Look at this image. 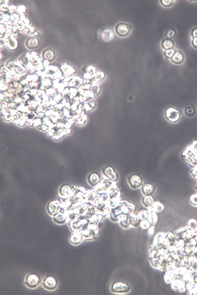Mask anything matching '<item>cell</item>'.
I'll return each instance as SVG.
<instances>
[{
	"instance_id": "cell-1",
	"label": "cell",
	"mask_w": 197,
	"mask_h": 295,
	"mask_svg": "<svg viewBox=\"0 0 197 295\" xmlns=\"http://www.w3.org/2000/svg\"><path fill=\"white\" fill-rule=\"evenodd\" d=\"M42 280L38 274L34 273L27 274L25 276V285L29 289H34L38 288L41 283Z\"/></svg>"
},
{
	"instance_id": "cell-2",
	"label": "cell",
	"mask_w": 197,
	"mask_h": 295,
	"mask_svg": "<svg viewBox=\"0 0 197 295\" xmlns=\"http://www.w3.org/2000/svg\"><path fill=\"white\" fill-rule=\"evenodd\" d=\"M41 285L46 290L53 291L55 290L58 287L57 280L54 276H47L42 280Z\"/></svg>"
},
{
	"instance_id": "cell-3",
	"label": "cell",
	"mask_w": 197,
	"mask_h": 295,
	"mask_svg": "<svg viewBox=\"0 0 197 295\" xmlns=\"http://www.w3.org/2000/svg\"><path fill=\"white\" fill-rule=\"evenodd\" d=\"M131 26L124 23H120L116 25L115 27L116 33L119 36L124 37L127 36L130 32Z\"/></svg>"
},
{
	"instance_id": "cell-4",
	"label": "cell",
	"mask_w": 197,
	"mask_h": 295,
	"mask_svg": "<svg viewBox=\"0 0 197 295\" xmlns=\"http://www.w3.org/2000/svg\"><path fill=\"white\" fill-rule=\"evenodd\" d=\"M83 240V231L80 230L73 232L69 238V242L74 246H77L80 244Z\"/></svg>"
},
{
	"instance_id": "cell-5",
	"label": "cell",
	"mask_w": 197,
	"mask_h": 295,
	"mask_svg": "<svg viewBox=\"0 0 197 295\" xmlns=\"http://www.w3.org/2000/svg\"><path fill=\"white\" fill-rule=\"evenodd\" d=\"M128 182L131 188L137 189L143 185L142 179L141 176L136 174L132 175L128 178Z\"/></svg>"
},
{
	"instance_id": "cell-6",
	"label": "cell",
	"mask_w": 197,
	"mask_h": 295,
	"mask_svg": "<svg viewBox=\"0 0 197 295\" xmlns=\"http://www.w3.org/2000/svg\"><path fill=\"white\" fill-rule=\"evenodd\" d=\"M129 290V286L125 283L116 282L112 284L111 287L112 292L117 293H126Z\"/></svg>"
},
{
	"instance_id": "cell-7",
	"label": "cell",
	"mask_w": 197,
	"mask_h": 295,
	"mask_svg": "<svg viewBox=\"0 0 197 295\" xmlns=\"http://www.w3.org/2000/svg\"><path fill=\"white\" fill-rule=\"evenodd\" d=\"M103 174L106 178L112 181H115L118 179V176L114 169L111 167H106L103 170Z\"/></svg>"
},
{
	"instance_id": "cell-8",
	"label": "cell",
	"mask_w": 197,
	"mask_h": 295,
	"mask_svg": "<svg viewBox=\"0 0 197 295\" xmlns=\"http://www.w3.org/2000/svg\"><path fill=\"white\" fill-rule=\"evenodd\" d=\"M170 60L173 64L176 65H181L184 62L185 60L184 54L182 51L176 50Z\"/></svg>"
},
{
	"instance_id": "cell-9",
	"label": "cell",
	"mask_w": 197,
	"mask_h": 295,
	"mask_svg": "<svg viewBox=\"0 0 197 295\" xmlns=\"http://www.w3.org/2000/svg\"><path fill=\"white\" fill-rule=\"evenodd\" d=\"M166 117L167 119L172 122H175L179 119V112L172 108L168 109L166 112Z\"/></svg>"
},
{
	"instance_id": "cell-10",
	"label": "cell",
	"mask_w": 197,
	"mask_h": 295,
	"mask_svg": "<svg viewBox=\"0 0 197 295\" xmlns=\"http://www.w3.org/2000/svg\"><path fill=\"white\" fill-rule=\"evenodd\" d=\"M59 203L53 201L52 203H50L47 206V210L49 215L53 216L55 214L59 212V210H60L61 205Z\"/></svg>"
},
{
	"instance_id": "cell-11",
	"label": "cell",
	"mask_w": 197,
	"mask_h": 295,
	"mask_svg": "<svg viewBox=\"0 0 197 295\" xmlns=\"http://www.w3.org/2000/svg\"><path fill=\"white\" fill-rule=\"evenodd\" d=\"M101 40L104 42L109 43L114 38V35L113 32L109 29H104L100 35Z\"/></svg>"
},
{
	"instance_id": "cell-12",
	"label": "cell",
	"mask_w": 197,
	"mask_h": 295,
	"mask_svg": "<svg viewBox=\"0 0 197 295\" xmlns=\"http://www.w3.org/2000/svg\"><path fill=\"white\" fill-rule=\"evenodd\" d=\"M67 217L64 213L58 212L53 216V220L55 223L58 225H63L67 221Z\"/></svg>"
},
{
	"instance_id": "cell-13",
	"label": "cell",
	"mask_w": 197,
	"mask_h": 295,
	"mask_svg": "<svg viewBox=\"0 0 197 295\" xmlns=\"http://www.w3.org/2000/svg\"><path fill=\"white\" fill-rule=\"evenodd\" d=\"M161 46L165 51L173 49L175 47V43L170 38H166L163 39L161 42Z\"/></svg>"
},
{
	"instance_id": "cell-14",
	"label": "cell",
	"mask_w": 197,
	"mask_h": 295,
	"mask_svg": "<svg viewBox=\"0 0 197 295\" xmlns=\"http://www.w3.org/2000/svg\"><path fill=\"white\" fill-rule=\"evenodd\" d=\"M141 190L145 196L151 195L154 191V187L151 184L146 183L142 185Z\"/></svg>"
},
{
	"instance_id": "cell-15",
	"label": "cell",
	"mask_w": 197,
	"mask_h": 295,
	"mask_svg": "<svg viewBox=\"0 0 197 295\" xmlns=\"http://www.w3.org/2000/svg\"><path fill=\"white\" fill-rule=\"evenodd\" d=\"M100 176L97 174L93 173L91 174L88 177V181L92 186L97 185L100 181Z\"/></svg>"
},
{
	"instance_id": "cell-16",
	"label": "cell",
	"mask_w": 197,
	"mask_h": 295,
	"mask_svg": "<svg viewBox=\"0 0 197 295\" xmlns=\"http://www.w3.org/2000/svg\"><path fill=\"white\" fill-rule=\"evenodd\" d=\"M155 202L154 198L151 195L145 196L142 198V203L143 205L146 208L151 207L154 203Z\"/></svg>"
},
{
	"instance_id": "cell-17",
	"label": "cell",
	"mask_w": 197,
	"mask_h": 295,
	"mask_svg": "<svg viewBox=\"0 0 197 295\" xmlns=\"http://www.w3.org/2000/svg\"><path fill=\"white\" fill-rule=\"evenodd\" d=\"M148 220L150 224L154 225L156 222H157V217L156 212L153 211L148 210Z\"/></svg>"
},
{
	"instance_id": "cell-18",
	"label": "cell",
	"mask_w": 197,
	"mask_h": 295,
	"mask_svg": "<svg viewBox=\"0 0 197 295\" xmlns=\"http://www.w3.org/2000/svg\"><path fill=\"white\" fill-rule=\"evenodd\" d=\"M148 210L153 211L155 212H160L163 210L164 206L162 204L156 201L155 202L154 204L152 205L151 207L148 208Z\"/></svg>"
},
{
	"instance_id": "cell-19",
	"label": "cell",
	"mask_w": 197,
	"mask_h": 295,
	"mask_svg": "<svg viewBox=\"0 0 197 295\" xmlns=\"http://www.w3.org/2000/svg\"><path fill=\"white\" fill-rule=\"evenodd\" d=\"M140 219L138 215L135 214L131 215L130 217V222L131 226H138L140 224Z\"/></svg>"
},
{
	"instance_id": "cell-20",
	"label": "cell",
	"mask_w": 197,
	"mask_h": 295,
	"mask_svg": "<svg viewBox=\"0 0 197 295\" xmlns=\"http://www.w3.org/2000/svg\"><path fill=\"white\" fill-rule=\"evenodd\" d=\"M93 81L94 82L97 83L98 82L104 79L105 77V74L103 72H98L94 76Z\"/></svg>"
},
{
	"instance_id": "cell-21",
	"label": "cell",
	"mask_w": 197,
	"mask_h": 295,
	"mask_svg": "<svg viewBox=\"0 0 197 295\" xmlns=\"http://www.w3.org/2000/svg\"><path fill=\"white\" fill-rule=\"evenodd\" d=\"M161 4L162 6L166 7H170L174 4V1L173 0H169V1H161Z\"/></svg>"
},
{
	"instance_id": "cell-22",
	"label": "cell",
	"mask_w": 197,
	"mask_h": 295,
	"mask_svg": "<svg viewBox=\"0 0 197 295\" xmlns=\"http://www.w3.org/2000/svg\"><path fill=\"white\" fill-rule=\"evenodd\" d=\"M137 215L139 217L140 220H146L147 218H148V212L145 210L141 211Z\"/></svg>"
},
{
	"instance_id": "cell-23",
	"label": "cell",
	"mask_w": 197,
	"mask_h": 295,
	"mask_svg": "<svg viewBox=\"0 0 197 295\" xmlns=\"http://www.w3.org/2000/svg\"><path fill=\"white\" fill-rule=\"evenodd\" d=\"M174 52H175V51L173 49L165 51L164 53V56L166 58L170 59L172 57L173 55H174Z\"/></svg>"
},
{
	"instance_id": "cell-24",
	"label": "cell",
	"mask_w": 197,
	"mask_h": 295,
	"mask_svg": "<svg viewBox=\"0 0 197 295\" xmlns=\"http://www.w3.org/2000/svg\"><path fill=\"white\" fill-rule=\"evenodd\" d=\"M190 201L192 205L197 207V194L191 195L190 197Z\"/></svg>"
},
{
	"instance_id": "cell-25",
	"label": "cell",
	"mask_w": 197,
	"mask_h": 295,
	"mask_svg": "<svg viewBox=\"0 0 197 295\" xmlns=\"http://www.w3.org/2000/svg\"><path fill=\"white\" fill-rule=\"evenodd\" d=\"M150 223L149 221L146 220H142L140 223V226L143 229H148L150 226Z\"/></svg>"
},
{
	"instance_id": "cell-26",
	"label": "cell",
	"mask_w": 197,
	"mask_h": 295,
	"mask_svg": "<svg viewBox=\"0 0 197 295\" xmlns=\"http://www.w3.org/2000/svg\"><path fill=\"white\" fill-rule=\"evenodd\" d=\"M191 35L193 39H197V27H194L191 30Z\"/></svg>"
},
{
	"instance_id": "cell-27",
	"label": "cell",
	"mask_w": 197,
	"mask_h": 295,
	"mask_svg": "<svg viewBox=\"0 0 197 295\" xmlns=\"http://www.w3.org/2000/svg\"><path fill=\"white\" fill-rule=\"evenodd\" d=\"M188 225L190 228H191V227L192 228L197 226V222L195 220L191 219L189 221Z\"/></svg>"
},
{
	"instance_id": "cell-28",
	"label": "cell",
	"mask_w": 197,
	"mask_h": 295,
	"mask_svg": "<svg viewBox=\"0 0 197 295\" xmlns=\"http://www.w3.org/2000/svg\"><path fill=\"white\" fill-rule=\"evenodd\" d=\"M192 46L195 49H197V39H193L191 41Z\"/></svg>"
},
{
	"instance_id": "cell-29",
	"label": "cell",
	"mask_w": 197,
	"mask_h": 295,
	"mask_svg": "<svg viewBox=\"0 0 197 295\" xmlns=\"http://www.w3.org/2000/svg\"><path fill=\"white\" fill-rule=\"evenodd\" d=\"M155 232L154 227L153 226H152L149 229L148 231V234L150 235H153Z\"/></svg>"
},
{
	"instance_id": "cell-30",
	"label": "cell",
	"mask_w": 197,
	"mask_h": 295,
	"mask_svg": "<svg viewBox=\"0 0 197 295\" xmlns=\"http://www.w3.org/2000/svg\"><path fill=\"white\" fill-rule=\"evenodd\" d=\"M174 34L175 33H174V31H169L167 35L169 37H172L173 36H174Z\"/></svg>"
}]
</instances>
